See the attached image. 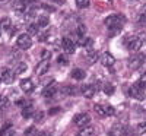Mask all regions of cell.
Instances as JSON below:
<instances>
[{
    "label": "cell",
    "mask_w": 146,
    "mask_h": 136,
    "mask_svg": "<svg viewBox=\"0 0 146 136\" xmlns=\"http://www.w3.org/2000/svg\"><path fill=\"white\" fill-rule=\"evenodd\" d=\"M105 25L110 28V29H113V31H118L121 27L124 25V22H126V19H124V16L123 15H111V16H108V18H105Z\"/></svg>",
    "instance_id": "cell-1"
},
{
    "label": "cell",
    "mask_w": 146,
    "mask_h": 136,
    "mask_svg": "<svg viewBox=\"0 0 146 136\" xmlns=\"http://www.w3.org/2000/svg\"><path fill=\"white\" fill-rule=\"evenodd\" d=\"M0 37H2V28H0Z\"/></svg>",
    "instance_id": "cell-40"
},
{
    "label": "cell",
    "mask_w": 146,
    "mask_h": 136,
    "mask_svg": "<svg viewBox=\"0 0 146 136\" xmlns=\"http://www.w3.org/2000/svg\"><path fill=\"white\" fill-rule=\"evenodd\" d=\"M2 81L7 85H10L12 82L15 81V72L10 70V69H5L3 73H2Z\"/></svg>",
    "instance_id": "cell-7"
},
{
    "label": "cell",
    "mask_w": 146,
    "mask_h": 136,
    "mask_svg": "<svg viewBox=\"0 0 146 136\" xmlns=\"http://www.w3.org/2000/svg\"><path fill=\"white\" fill-rule=\"evenodd\" d=\"M78 136H95V130L92 126H86V127H82V130L79 132Z\"/></svg>",
    "instance_id": "cell-15"
},
{
    "label": "cell",
    "mask_w": 146,
    "mask_h": 136,
    "mask_svg": "<svg viewBox=\"0 0 146 136\" xmlns=\"http://www.w3.org/2000/svg\"><path fill=\"white\" fill-rule=\"evenodd\" d=\"M0 82H2V78H0Z\"/></svg>",
    "instance_id": "cell-44"
},
{
    "label": "cell",
    "mask_w": 146,
    "mask_h": 136,
    "mask_svg": "<svg viewBox=\"0 0 146 136\" xmlns=\"http://www.w3.org/2000/svg\"><path fill=\"white\" fill-rule=\"evenodd\" d=\"M27 70V65L25 63H19L16 67H15V75H21V73H23Z\"/></svg>",
    "instance_id": "cell-24"
},
{
    "label": "cell",
    "mask_w": 146,
    "mask_h": 136,
    "mask_svg": "<svg viewBox=\"0 0 146 136\" xmlns=\"http://www.w3.org/2000/svg\"><path fill=\"white\" fill-rule=\"evenodd\" d=\"M62 45H63V48L66 50V53H69V54H72L73 51H75V48H76L75 43H73L70 38H63L62 40Z\"/></svg>",
    "instance_id": "cell-10"
},
{
    "label": "cell",
    "mask_w": 146,
    "mask_h": 136,
    "mask_svg": "<svg viewBox=\"0 0 146 136\" xmlns=\"http://www.w3.org/2000/svg\"><path fill=\"white\" fill-rule=\"evenodd\" d=\"M25 136H36V129L35 126H31L25 130Z\"/></svg>",
    "instance_id": "cell-28"
},
{
    "label": "cell",
    "mask_w": 146,
    "mask_h": 136,
    "mask_svg": "<svg viewBox=\"0 0 146 136\" xmlns=\"http://www.w3.org/2000/svg\"><path fill=\"white\" fill-rule=\"evenodd\" d=\"M72 78L76 79V81H82V79L86 78V72L83 69H73L72 70Z\"/></svg>",
    "instance_id": "cell-13"
},
{
    "label": "cell",
    "mask_w": 146,
    "mask_h": 136,
    "mask_svg": "<svg viewBox=\"0 0 146 136\" xmlns=\"http://www.w3.org/2000/svg\"><path fill=\"white\" fill-rule=\"evenodd\" d=\"M129 94L133 97V98H136V100H145V92H143V88L139 85V83H135L130 88V91H129Z\"/></svg>",
    "instance_id": "cell-5"
},
{
    "label": "cell",
    "mask_w": 146,
    "mask_h": 136,
    "mask_svg": "<svg viewBox=\"0 0 146 136\" xmlns=\"http://www.w3.org/2000/svg\"><path fill=\"white\" fill-rule=\"evenodd\" d=\"M96 91H98V89H96V86H94V85H85V86H82V95L86 97V98H92Z\"/></svg>",
    "instance_id": "cell-9"
},
{
    "label": "cell",
    "mask_w": 146,
    "mask_h": 136,
    "mask_svg": "<svg viewBox=\"0 0 146 136\" xmlns=\"http://www.w3.org/2000/svg\"><path fill=\"white\" fill-rule=\"evenodd\" d=\"M18 47L22 48V50H28V48L32 47V40H31V35L28 34H21L18 37V41H16Z\"/></svg>",
    "instance_id": "cell-3"
},
{
    "label": "cell",
    "mask_w": 146,
    "mask_h": 136,
    "mask_svg": "<svg viewBox=\"0 0 146 136\" xmlns=\"http://www.w3.org/2000/svg\"><path fill=\"white\" fill-rule=\"evenodd\" d=\"M86 59H88L89 61H92V63H94V61H96V60H98V53H96V51H94V50H91V51L86 54Z\"/></svg>",
    "instance_id": "cell-23"
},
{
    "label": "cell",
    "mask_w": 146,
    "mask_h": 136,
    "mask_svg": "<svg viewBox=\"0 0 146 136\" xmlns=\"http://www.w3.org/2000/svg\"><path fill=\"white\" fill-rule=\"evenodd\" d=\"M58 111H60V108H58V107H56V108H50L48 114H50V116H54V114H57V113H58Z\"/></svg>",
    "instance_id": "cell-37"
},
{
    "label": "cell",
    "mask_w": 146,
    "mask_h": 136,
    "mask_svg": "<svg viewBox=\"0 0 146 136\" xmlns=\"http://www.w3.org/2000/svg\"><path fill=\"white\" fill-rule=\"evenodd\" d=\"M91 5V0H76V6L80 9H86Z\"/></svg>",
    "instance_id": "cell-21"
},
{
    "label": "cell",
    "mask_w": 146,
    "mask_h": 136,
    "mask_svg": "<svg viewBox=\"0 0 146 136\" xmlns=\"http://www.w3.org/2000/svg\"><path fill=\"white\" fill-rule=\"evenodd\" d=\"M104 110H105V114L107 116H113L114 114V108L111 105H104Z\"/></svg>",
    "instance_id": "cell-32"
},
{
    "label": "cell",
    "mask_w": 146,
    "mask_h": 136,
    "mask_svg": "<svg viewBox=\"0 0 146 136\" xmlns=\"http://www.w3.org/2000/svg\"><path fill=\"white\" fill-rule=\"evenodd\" d=\"M124 45L129 51H139L140 47H142V40L139 38V37H127V38L124 40Z\"/></svg>",
    "instance_id": "cell-2"
},
{
    "label": "cell",
    "mask_w": 146,
    "mask_h": 136,
    "mask_svg": "<svg viewBox=\"0 0 146 136\" xmlns=\"http://www.w3.org/2000/svg\"><path fill=\"white\" fill-rule=\"evenodd\" d=\"M38 25H36V23H31V25L28 27V35H36L40 31H38Z\"/></svg>",
    "instance_id": "cell-20"
},
{
    "label": "cell",
    "mask_w": 146,
    "mask_h": 136,
    "mask_svg": "<svg viewBox=\"0 0 146 136\" xmlns=\"http://www.w3.org/2000/svg\"><path fill=\"white\" fill-rule=\"evenodd\" d=\"M56 92H57V85H56V83H51V85H47L45 88H44L42 95H44L45 98H51V97L56 95Z\"/></svg>",
    "instance_id": "cell-11"
},
{
    "label": "cell",
    "mask_w": 146,
    "mask_h": 136,
    "mask_svg": "<svg viewBox=\"0 0 146 136\" xmlns=\"http://www.w3.org/2000/svg\"><path fill=\"white\" fill-rule=\"evenodd\" d=\"M36 136H50V135H48V132H40Z\"/></svg>",
    "instance_id": "cell-38"
},
{
    "label": "cell",
    "mask_w": 146,
    "mask_h": 136,
    "mask_svg": "<svg viewBox=\"0 0 146 136\" xmlns=\"http://www.w3.org/2000/svg\"><path fill=\"white\" fill-rule=\"evenodd\" d=\"M16 2H22V0H16Z\"/></svg>",
    "instance_id": "cell-42"
},
{
    "label": "cell",
    "mask_w": 146,
    "mask_h": 136,
    "mask_svg": "<svg viewBox=\"0 0 146 136\" xmlns=\"http://www.w3.org/2000/svg\"><path fill=\"white\" fill-rule=\"evenodd\" d=\"M85 32H86V27H85V25H82V23H80V25L78 27V35H79L80 38H82V37L85 35Z\"/></svg>",
    "instance_id": "cell-30"
},
{
    "label": "cell",
    "mask_w": 146,
    "mask_h": 136,
    "mask_svg": "<svg viewBox=\"0 0 146 136\" xmlns=\"http://www.w3.org/2000/svg\"><path fill=\"white\" fill-rule=\"evenodd\" d=\"M34 107L31 105V104H28V105H25L23 107V110H22V117L23 119H29V117H32L34 116Z\"/></svg>",
    "instance_id": "cell-14"
},
{
    "label": "cell",
    "mask_w": 146,
    "mask_h": 136,
    "mask_svg": "<svg viewBox=\"0 0 146 136\" xmlns=\"http://www.w3.org/2000/svg\"><path fill=\"white\" fill-rule=\"evenodd\" d=\"M48 23H50V19H48V16H45V15L38 16V22H36V25H38V27H47Z\"/></svg>",
    "instance_id": "cell-18"
},
{
    "label": "cell",
    "mask_w": 146,
    "mask_h": 136,
    "mask_svg": "<svg viewBox=\"0 0 146 136\" xmlns=\"http://www.w3.org/2000/svg\"><path fill=\"white\" fill-rule=\"evenodd\" d=\"M101 61H102V65L105 66V67H110V66H113L114 63H115V59H114V56L111 54V53H104L102 54V57H101Z\"/></svg>",
    "instance_id": "cell-8"
},
{
    "label": "cell",
    "mask_w": 146,
    "mask_h": 136,
    "mask_svg": "<svg viewBox=\"0 0 146 136\" xmlns=\"http://www.w3.org/2000/svg\"><path fill=\"white\" fill-rule=\"evenodd\" d=\"M21 89L23 92H31L34 89V83L31 79H22L21 81Z\"/></svg>",
    "instance_id": "cell-12"
},
{
    "label": "cell",
    "mask_w": 146,
    "mask_h": 136,
    "mask_svg": "<svg viewBox=\"0 0 146 136\" xmlns=\"http://www.w3.org/2000/svg\"><path fill=\"white\" fill-rule=\"evenodd\" d=\"M145 15H146V12H145Z\"/></svg>",
    "instance_id": "cell-45"
},
{
    "label": "cell",
    "mask_w": 146,
    "mask_h": 136,
    "mask_svg": "<svg viewBox=\"0 0 146 136\" xmlns=\"http://www.w3.org/2000/svg\"><path fill=\"white\" fill-rule=\"evenodd\" d=\"M75 89L76 88H73V86H64V88H62V94H64V95H75L76 94Z\"/></svg>",
    "instance_id": "cell-22"
},
{
    "label": "cell",
    "mask_w": 146,
    "mask_h": 136,
    "mask_svg": "<svg viewBox=\"0 0 146 136\" xmlns=\"http://www.w3.org/2000/svg\"><path fill=\"white\" fill-rule=\"evenodd\" d=\"M50 57H51L50 51H47V50H42L41 51V60H50Z\"/></svg>",
    "instance_id": "cell-33"
},
{
    "label": "cell",
    "mask_w": 146,
    "mask_h": 136,
    "mask_svg": "<svg viewBox=\"0 0 146 136\" xmlns=\"http://www.w3.org/2000/svg\"><path fill=\"white\" fill-rule=\"evenodd\" d=\"M80 44H82L83 47H86V48H92V45H94V40H92V38H86L85 41H82Z\"/></svg>",
    "instance_id": "cell-29"
},
{
    "label": "cell",
    "mask_w": 146,
    "mask_h": 136,
    "mask_svg": "<svg viewBox=\"0 0 146 136\" xmlns=\"http://www.w3.org/2000/svg\"><path fill=\"white\" fill-rule=\"evenodd\" d=\"M10 18H2L0 19V28L2 29H7V28H10Z\"/></svg>",
    "instance_id": "cell-19"
},
{
    "label": "cell",
    "mask_w": 146,
    "mask_h": 136,
    "mask_svg": "<svg viewBox=\"0 0 146 136\" xmlns=\"http://www.w3.org/2000/svg\"><path fill=\"white\" fill-rule=\"evenodd\" d=\"M0 100H2V95H0Z\"/></svg>",
    "instance_id": "cell-43"
},
{
    "label": "cell",
    "mask_w": 146,
    "mask_h": 136,
    "mask_svg": "<svg viewBox=\"0 0 146 136\" xmlns=\"http://www.w3.org/2000/svg\"><path fill=\"white\" fill-rule=\"evenodd\" d=\"M34 119H35L36 123L42 121V119H44V113H42V111H35V113H34Z\"/></svg>",
    "instance_id": "cell-27"
},
{
    "label": "cell",
    "mask_w": 146,
    "mask_h": 136,
    "mask_svg": "<svg viewBox=\"0 0 146 136\" xmlns=\"http://www.w3.org/2000/svg\"><path fill=\"white\" fill-rule=\"evenodd\" d=\"M104 92H105L107 95H113V94H114V86H113L111 83H105V85H104Z\"/></svg>",
    "instance_id": "cell-26"
},
{
    "label": "cell",
    "mask_w": 146,
    "mask_h": 136,
    "mask_svg": "<svg viewBox=\"0 0 146 136\" xmlns=\"http://www.w3.org/2000/svg\"><path fill=\"white\" fill-rule=\"evenodd\" d=\"M47 37H48V31L40 34V35H38V40H40V41H45V40H47Z\"/></svg>",
    "instance_id": "cell-36"
},
{
    "label": "cell",
    "mask_w": 146,
    "mask_h": 136,
    "mask_svg": "<svg viewBox=\"0 0 146 136\" xmlns=\"http://www.w3.org/2000/svg\"><path fill=\"white\" fill-rule=\"evenodd\" d=\"M94 110H95V113L98 114L100 117H107V114H105V110H104V105L95 104V105H94Z\"/></svg>",
    "instance_id": "cell-17"
},
{
    "label": "cell",
    "mask_w": 146,
    "mask_h": 136,
    "mask_svg": "<svg viewBox=\"0 0 146 136\" xmlns=\"http://www.w3.org/2000/svg\"><path fill=\"white\" fill-rule=\"evenodd\" d=\"M108 136H114V135H113V133H110V135H108Z\"/></svg>",
    "instance_id": "cell-41"
},
{
    "label": "cell",
    "mask_w": 146,
    "mask_h": 136,
    "mask_svg": "<svg viewBox=\"0 0 146 136\" xmlns=\"http://www.w3.org/2000/svg\"><path fill=\"white\" fill-rule=\"evenodd\" d=\"M57 61H58L60 65H67V57H66L64 54H62V56H58Z\"/></svg>",
    "instance_id": "cell-34"
},
{
    "label": "cell",
    "mask_w": 146,
    "mask_h": 136,
    "mask_svg": "<svg viewBox=\"0 0 146 136\" xmlns=\"http://www.w3.org/2000/svg\"><path fill=\"white\" fill-rule=\"evenodd\" d=\"M9 107V100H7V98H3L2 97V100H0V108H7Z\"/></svg>",
    "instance_id": "cell-31"
},
{
    "label": "cell",
    "mask_w": 146,
    "mask_h": 136,
    "mask_svg": "<svg viewBox=\"0 0 146 136\" xmlns=\"http://www.w3.org/2000/svg\"><path fill=\"white\" fill-rule=\"evenodd\" d=\"M142 60H143V63H146V54H145V56H142Z\"/></svg>",
    "instance_id": "cell-39"
},
{
    "label": "cell",
    "mask_w": 146,
    "mask_h": 136,
    "mask_svg": "<svg viewBox=\"0 0 146 136\" xmlns=\"http://www.w3.org/2000/svg\"><path fill=\"white\" fill-rule=\"evenodd\" d=\"M145 132H146V121H142V123H139L137 127H136V133L137 135H143Z\"/></svg>",
    "instance_id": "cell-25"
},
{
    "label": "cell",
    "mask_w": 146,
    "mask_h": 136,
    "mask_svg": "<svg viewBox=\"0 0 146 136\" xmlns=\"http://www.w3.org/2000/svg\"><path fill=\"white\" fill-rule=\"evenodd\" d=\"M137 83H139V85L142 86V88H146V73H145V75H143V76L140 78V81H139Z\"/></svg>",
    "instance_id": "cell-35"
},
{
    "label": "cell",
    "mask_w": 146,
    "mask_h": 136,
    "mask_svg": "<svg viewBox=\"0 0 146 136\" xmlns=\"http://www.w3.org/2000/svg\"><path fill=\"white\" fill-rule=\"evenodd\" d=\"M73 123H75L78 127H86V126H89V123H91V117L86 113H79V114L75 116Z\"/></svg>",
    "instance_id": "cell-4"
},
{
    "label": "cell",
    "mask_w": 146,
    "mask_h": 136,
    "mask_svg": "<svg viewBox=\"0 0 146 136\" xmlns=\"http://www.w3.org/2000/svg\"><path fill=\"white\" fill-rule=\"evenodd\" d=\"M142 63H143L142 57H133V59L130 60V67H131V69H137Z\"/></svg>",
    "instance_id": "cell-16"
},
{
    "label": "cell",
    "mask_w": 146,
    "mask_h": 136,
    "mask_svg": "<svg viewBox=\"0 0 146 136\" xmlns=\"http://www.w3.org/2000/svg\"><path fill=\"white\" fill-rule=\"evenodd\" d=\"M48 69H50V60H41L35 67V73L38 76H41V75H44V73L48 72Z\"/></svg>",
    "instance_id": "cell-6"
}]
</instances>
